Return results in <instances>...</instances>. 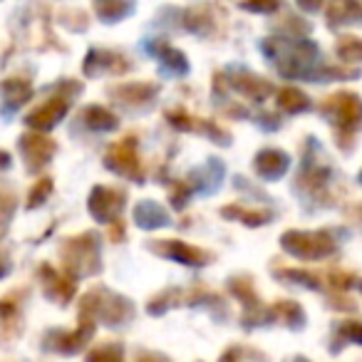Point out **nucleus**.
<instances>
[{
	"mask_svg": "<svg viewBox=\"0 0 362 362\" xmlns=\"http://www.w3.org/2000/svg\"><path fill=\"white\" fill-rule=\"evenodd\" d=\"M87 362H124L122 360V347L117 342H107V345L92 350Z\"/></svg>",
	"mask_w": 362,
	"mask_h": 362,
	"instance_id": "1",
	"label": "nucleus"
},
{
	"mask_svg": "<svg viewBox=\"0 0 362 362\" xmlns=\"http://www.w3.org/2000/svg\"><path fill=\"white\" fill-rule=\"evenodd\" d=\"M340 332H342V337H345V340L362 342V322H342Z\"/></svg>",
	"mask_w": 362,
	"mask_h": 362,
	"instance_id": "2",
	"label": "nucleus"
},
{
	"mask_svg": "<svg viewBox=\"0 0 362 362\" xmlns=\"http://www.w3.org/2000/svg\"><path fill=\"white\" fill-rule=\"evenodd\" d=\"M136 362H169L166 357L156 355V352H139V360Z\"/></svg>",
	"mask_w": 362,
	"mask_h": 362,
	"instance_id": "3",
	"label": "nucleus"
},
{
	"mask_svg": "<svg viewBox=\"0 0 362 362\" xmlns=\"http://www.w3.org/2000/svg\"><path fill=\"white\" fill-rule=\"evenodd\" d=\"M296 362H308V360H303V357H298V360Z\"/></svg>",
	"mask_w": 362,
	"mask_h": 362,
	"instance_id": "4",
	"label": "nucleus"
}]
</instances>
